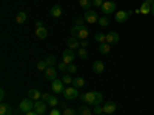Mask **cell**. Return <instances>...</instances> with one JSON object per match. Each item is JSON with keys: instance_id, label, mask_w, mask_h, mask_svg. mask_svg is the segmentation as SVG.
<instances>
[{"instance_id": "1", "label": "cell", "mask_w": 154, "mask_h": 115, "mask_svg": "<svg viewBox=\"0 0 154 115\" xmlns=\"http://www.w3.org/2000/svg\"><path fill=\"white\" fill-rule=\"evenodd\" d=\"M88 28L86 26H72L71 28V35L79 38V40H86L88 38Z\"/></svg>"}, {"instance_id": "2", "label": "cell", "mask_w": 154, "mask_h": 115, "mask_svg": "<svg viewBox=\"0 0 154 115\" xmlns=\"http://www.w3.org/2000/svg\"><path fill=\"white\" fill-rule=\"evenodd\" d=\"M34 103L35 101L34 100H31L29 97L28 98H23L22 101H20V112H23V114H26V112H29V111H34Z\"/></svg>"}, {"instance_id": "3", "label": "cell", "mask_w": 154, "mask_h": 115, "mask_svg": "<svg viewBox=\"0 0 154 115\" xmlns=\"http://www.w3.org/2000/svg\"><path fill=\"white\" fill-rule=\"evenodd\" d=\"M63 95H65L66 100H75V98L80 97V94H79V91H77L75 86H68V87H65Z\"/></svg>"}, {"instance_id": "4", "label": "cell", "mask_w": 154, "mask_h": 115, "mask_svg": "<svg viewBox=\"0 0 154 115\" xmlns=\"http://www.w3.org/2000/svg\"><path fill=\"white\" fill-rule=\"evenodd\" d=\"M85 105H88V106H91V108H94L96 106V94L94 92H86V94H82L80 97H79Z\"/></svg>"}, {"instance_id": "5", "label": "cell", "mask_w": 154, "mask_h": 115, "mask_svg": "<svg viewBox=\"0 0 154 115\" xmlns=\"http://www.w3.org/2000/svg\"><path fill=\"white\" fill-rule=\"evenodd\" d=\"M83 19H85V22L89 23V25H93V23L99 22V16H97V12H96L94 9H88V11H85Z\"/></svg>"}, {"instance_id": "6", "label": "cell", "mask_w": 154, "mask_h": 115, "mask_svg": "<svg viewBox=\"0 0 154 115\" xmlns=\"http://www.w3.org/2000/svg\"><path fill=\"white\" fill-rule=\"evenodd\" d=\"M116 3L114 2H111V0H108V2H105L103 5H102V12H103V16H109V14H112V12H116Z\"/></svg>"}, {"instance_id": "7", "label": "cell", "mask_w": 154, "mask_h": 115, "mask_svg": "<svg viewBox=\"0 0 154 115\" xmlns=\"http://www.w3.org/2000/svg\"><path fill=\"white\" fill-rule=\"evenodd\" d=\"M51 89H53L54 94H63V91H65V83H63L62 80H54L53 83H51Z\"/></svg>"}, {"instance_id": "8", "label": "cell", "mask_w": 154, "mask_h": 115, "mask_svg": "<svg viewBox=\"0 0 154 115\" xmlns=\"http://www.w3.org/2000/svg\"><path fill=\"white\" fill-rule=\"evenodd\" d=\"M133 14V11H117L116 12V22H119V23H125L128 20V17H130Z\"/></svg>"}, {"instance_id": "9", "label": "cell", "mask_w": 154, "mask_h": 115, "mask_svg": "<svg viewBox=\"0 0 154 115\" xmlns=\"http://www.w3.org/2000/svg\"><path fill=\"white\" fill-rule=\"evenodd\" d=\"M62 61H65L66 65H69V63H74V51L72 49H65L62 54Z\"/></svg>"}, {"instance_id": "10", "label": "cell", "mask_w": 154, "mask_h": 115, "mask_svg": "<svg viewBox=\"0 0 154 115\" xmlns=\"http://www.w3.org/2000/svg\"><path fill=\"white\" fill-rule=\"evenodd\" d=\"M119 42H120V35H119V32L111 31V32L106 34V43H109V45H117Z\"/></svg>"}, {"instance_id": "11", "label": "cell", "mask_w": 154, "mask_h": 115, "mask_svg": "<svg viewBox=\"0 0 154 115\" xmlns=\"http://www.w3.org/2000/svg\"><path fill=\"white\" fill-rule=\"evenodd\" d=\"M45 78L49 80V81H54L57 78V69L54 66H48L46 71H45Z\"/></svg>"}, {"instance_id": "12", "label": "cell", "mask_w": 154, "mask_h": 115, "mask_svg": "<svg viewBox=\"0 0 154 115\" xmlns=\"http://www.w3.org/2000/svg\"><path fill=\"white\" fill-rule=\"evenodd\" d=\"M46 101H43V100H37L35 103H34V111L37 112V114H40V115H43L45 112H46Z\"/></svg>"}, {"instance_id": "13", "label": "cell", "mask_w": 154, "mask_h": 115, "mask_svg": "<svg viewBox=\"0 0 154 115\" xmlns=\"http://www.w3.org/2000/svg\"><path fill=\"white\" fill-rule=\"evenodd\" d=\"M116 109H117V105L114 103V101H106L105 106H103V114H114Z\"/></svg>"}, {"instance_id": "14", "label": "cell", "mask_w": 154, "mask_h": 115, "mask_svg": "<svg viewBox=\"0 0 154 115\" xmlns=\"http://www.w3.org/2000/svg\"><path fill=\"white\" fill-rule=\"evenodd\" d=\"M66 45H68V48H69V49H79V48H80V40L71 35V37L68 38Z\"/></svg>"}, {"instance_id": "15", "label": "cell", "mask_w": 154, "mask_h": 115, "mask_svg": "<svg viewBox=\"0 0 154 115\" xmlns=\"http://www.w3.org/2000/svg\"><path fill=\"white\" fill-rule=\"evenodd\" d=\"M93 71H94L96 74H103V71H105V65H103V61H100V60L94 61V63H93Z\"/></svg>"}, {"instance_id": "16", "label": "cell", "mask_w": 154, "mask_h": 115, "mask_svg": "<svg viewBox=\"0 0 154 115\" xmlns=\"http://www.w3.org/2000/svg\"><path fill=\"white\" fill-rule=\"evenodd\" d=\"M28 97L31 98V100H34V101H37V100H42V94H40V91L38 89H29L28 91Z\"/></svg>"}, {"instance_id": "17", "label": "cell", "mask_w": 154, "mask_h": 115, "mask_svg": "<svg viewBox=\"0 0 154 115\" xmlns=\"http://www.w3.org/2000/svg\"><path fill=\"white\" fill-rule=\"evenodd\" d=\"M0 115H12V108L6 103L0 105Z\"/></svg>"}, {"instance_id": "18", "label": "cell", "mask_w": 154, "mask_h": 115, "mask_svg": "<svg viewBox=\"0 0 154 115\" xmlns=\"http://www.w3.org/2000/svg\"><path fill=\"white\" fill-rule=\"evenodd\" d=\"M49 14L53 16V17H56V19H59V17L62 16V8H60L59 5H54L53 8L49 9Z\"/></svg>"}, {"instance_id": "19", "label": "cell", "mask_w": 154, "mask_h": 115, "mask_svg": "<svg viewBox=\"0 0 154 115\" xmlns=\"http://www.w3.org/2000/svg\"><path fill=\"white\" fill-rule=\"evenodd\" d=\"M26 19H28V14L25 11H20L19 14L16 16V22L19 23V25H23L25 22H26Z\"/></svg>"}, {"instance_id": "20", "label": "cell", "mask_w": 154, "mask_h": 115, "mask_svg": "<svg viewBox=\"0 0 154 115\" xmlns=\"http://www.w3.org/2000/svg\"><path fill=\"white\" fill-rule=\"evenodd\" d=\"M99 51H100V54H103V55H106V54H109V51H111V46H109V43H100L99 45Z\"/></svg>"}, {"instance_id": "21", "label": "cell", "mask_w": 154, "mask_h": 115, "mask_svg": "<svg viewBox=\"0 0 154 115\" xmlns=\"http://www.w3.org/2000/svg\"><path fill=\"white\" fill-rule=\"evenodd\" d=\"M35 35L43 40V38L48 37V29H46V28H37V29H35Z\"/></svg>"}, {"instance_id": "22", "label": "cell", "mask_w": 154, "mask_h": 115, "mask_svg": "<svg viewBox=\"0 0 154 115\" xmlns=\"http://www.w3.org/2000/svg\"><path fill=\"white\" fill-rule=\"evenodd\" d=\"M140 14H143V16H146V14H151V5H148V3H142V6H140Z\"/></svg>"}, {"instance_id": "23", "label": "cell", "mask_w": 154, "mask_h": 115, "mask_svg": "<svg viewBox=\"0 0 154 115\" xmlns=\"http://www.w3.org/2000/svg\"><path fill=\"white\" fill-rule=\"evenodd\" d=\"M72 86H75L77 89H79V87H83V86H85V78H83V77H77V78H74Z\"/></svg>"}, {"instance_id": "24", "label": "cell", "mask_w": 154, "mask_h": 115, "mask_svg": "<svg viewBox=\"0 0 154 115\" xmlns=\"http://www.w3.org/2000/svg\"><path fill=\"white\" fill-rule=\"evenodd\" d=\"M94 40L100 45V43H105L106 42V34H103V32H97L96 34V37H94Z\"/></svg>"}, {"instance_id": "25", "label": "cell", "mask_w": 154, "mask_h": 115, "mask_svg": "<svg viewBox=\"0 0 154 115\" xmlns=\"http://www.w3.org/2000/svg\"><path fill=\"white\" fill-rule=\"evenodd\" d=\"M77 114H79V115H93V111L89 108H86V106H82V108H79Z\"/></svg>"}, {"instance_id": "26", "label": "cell", "mask_w": 154, "mask_h": 115, "mask_svg": "<svg viewBox=\"0 0 154 115\" xmlns=\"http://www.w3.org/2000/svg\"><path fill=\"white\" fill-rule=\"evenodd\" d=\"M62 81L65 83V84H69V86H72V81H74V78L71 77V74H65L62 77Z\"/></svg>"}, {"instance_id": "27", "label": "cell", "mask_w": 154, "mask_h": 115, "mask_svg": "<svg viewBox=\"0 0 154 115\" xmlns=\"http://www.w3.org/2000/svg\"><path fill=\"white\" fill-rule=\"evenodd\" d=\"M79 5L83 8V9H89V8H91V5H93V2H91V0H79Z\"/></svg>"}, {"instance_id": "28", "label": "cell", "mask_w": 154, "mask_h": 115, "mask_svg": "<svg viewBox=\"0 0 154 115\" xmlns=\"http://www.w3.org/2000/svg\"><path fill=\"white\" fill-rule=\"evenodd\" d=\"M46 103H48V106H49V108H56V106L59 105V100H57L56 97H53V95H51V97L48 98V101H46Z\"/></svg>"}, {"instance_id": "29", "label": "cell", "mask_w": 154, "mask_h": 115, "mask_svg": "<svg viewBox=\"0 0 154 115\" xmlns=\"http://www.w3.org/2000/svg\"><path fill=\"white\" fill-rule=\"evenodd\" d=\"M45 61H46V65H48V66H54L56 63H57V58H56L54 55H48V57L45 58Z\"/></svg>"}, {"instance_id": "30", "label": "cell", "mask_w": 154, "mask_h": 115, "mask_svg": "<svg viewBox=\"0 0 154 115\" xmlns=\"http://www.w3.org/2000/svg\"><path fill=\"white\" fill-rule=\"evenodd\" d=\"M46 68H48V65H46V61H45V60H42V61H38V63H37V69H38V71H43V72H45Z\"/></svg>"}, {"instance_id": "31", "label": "cell", "mask_w": 154, "mask_h": 115, "mask_svg": "<svg viewBox=\"0 0 154 115\" xmlns=\"http://www.w3.org/2000/svg\"><path fill=\"white\" fill-rule=\"evenodd\" d=\"M62 115H79L74 109H71V108H65L63 109V112H62Z\"/></svg>"}, {"instance_id": "32", "label": "cell", "mask_w": 154, "mask_h": 115, "mask_svg": "<svg viewBox=\"0 0 154 115\" xmlns=\"http://www.w3.org/2000/svg\"><path fill=\"white\" fill-rule=\"evenodd\" d=\"M99 25H100L102 28H106L108 25H109V22H108L106 17H100V19H99Z\"/></svg>"}, {"instance_id": "33", "label": "cell", "mask_w": 154, "mask_h": 115, "mask_svg": "<svg viewBox=\"0 0 154 115\" xmlns=\"http://www.w3.org/2000/svg\"><path fill=\"white\" fill-rule=\"evenodd\" d=\"M79 55H80L82 60L88 58V52H86V49H85V48H79Z\"/></svg>"}, {"instance_id": "34", "label": "cell", "mask_w": 154, "mask_h": 115, "mask_svg": "<svg viewBox=\"0 0 154 115\" xmlns=\"http://www.w3.org/2000/svg\"><path fill=\"white\" fill-rule=\"evenodd\" d=\"M66 72H69V74H75V72H77V66L74 65V63H69V65H68V69H66Z\"/></svg>"}, {"instance_id": "35", "label": "cell", "mask_w": 154, "mask_h": 115, "mask_svg": "<svg viewBox=\"0 0 154 115\" xmlns=\"http://www.w3.org/2000/svg\"><path fill=\"white\" fill-rule=\"evenodd\" d=\"M91 2H93V5L96 8H102V5L105 3V0H91Z\"/></svg>"}, {"instance_id": "36", "label": "cell", "mask_w": 154, "mask_h": 115, "mask_svg": "<svg viewBox=\"0 0 154 115\" xmlns=\"http://www.w3.org/2000/svg\"><path fill=\"white\" fill-rule=\"evenodd\" d=\"M94 114L96 115H102V114H103V108H100L99 105H96L94 106Z\"/></svg>"}, {"instance_id": "37", "label": "cell", "mask_w": 154, "mask_h": 115, "mask_svg": "<svg viewBox=\"0 0 154 115\" xmlns=\"http://www.w3.org/2000/svg\"><path fill=\"white\" fill-rule=\"evenodd\" d=\"M66 69H68V65L65 61H60L59 63V71H66Z\"/></svg>"}, {"instance_id": "38", "label": "cell", "mask_w": 154, "mask_h": 115, "mask_svg": "<svg viewBox=\"0 0 154 115\" xmlns=\"http://www.w3.org/2000/svg\"><path fill=\"white\" fill-rule=\"evenodd\" d=\"M85 23L86 22H83V19H77L75 20V26H85Z\"/></svg>"}, {"instance_id": "39", "label": "cell", "mask_w": 154, "mask_h": 115, "mask_svg": "<svg viewBox=\"0 0 154 115\" xmlns=\"http://www.w3.org/2000/svg\"><path fill=\"white\" fill-rule=\"evenodd\" d=\"M49 115H62V112H60L59 109L54 108V109H51V111H49Z\"/></svg>"}, {"instance_id": "40", "label": "cell", "mask_w": 154, "mask_h": 115, "mask_svg": "<svg viewBox=\"0 0 154 115\" xmlns=\"http://www.w3.org/2000/svg\"><path fill=\"white\" fill-rule=\"evenodd\" d=\"M37 28H45V25H43V22H42V20L35 22V29H37Z\"/></svg>"}, {"instance_id": "41", "label": "cell", "mask_w": 154, "mask_h": 115, "mask_svg": "<svg viewBox=\"0 0 154 115\" xmlns=\"http://www.w3.org/2000/svg\"><path fill=\"white\" fill-rule=\"evenodd\" d=\"M88 46V40H80V48H86Z\"/></svg>"}, {"instance_id": "42", "label": "cell", "mask_w": 154, "mask_h": 115, "mask_svg": "<svg viewBox=\"0 0 154 115\" xmlns=\"http://www.w3.org/2000/svg\"><path fill=\"white\" fill-rule=\"evenodd\" d=\"M49 97H51V95H49V94H46V92H45V94H42V100H43V101H48V98H49Z\"/></svg>"}, {"instance_id": "43", "label": "cell", "mask_w": 154, "mask_h": 115, "mask_svg": "<svg viewBox=\"0 0 154 115\" xmlns=\"http://www.w3.org/2000/svg\"><path fill=\"white\" fill-rule=\"evenodd\" d=\"M25 115H40V114H37L35 111H29V112H26Z\"/></svg>"}, {"instance_id": "44", "label": "cell", "mask_w": 154, "mask_h": 115, "mask_svg": "<svg viewBox=\"0 0 154 115\" xmlns=\"http://www.w3.org/2000/svg\"><path fill=\"white\" fill-rule=\"evenodd\" d=\"M0 98H2V100L5 98V91H3V89H2V91H0Z\"/></svg>"}, {"instance_id": "45", "label": "cell", "mask_w": 154, "mask_h": 115, "mask_svg": "<svg viewBox=\"0 0 154 115\" xmlns=\"http://www.w3.org/2000/svg\"><path fill=\"white\" fill-rule=\"evenodd\" d=\"M145 3H148V5H152V3H154V0H145Z\"/></svg>"}, {"instance_id": "46", "label": "cell", "mask_w": 154, "mask_h": 115, "mask_svg": "<svg viewBox=\"0 0 154 115\" xmlns=\"http://www.w3.org/2000/svg\"><path fill=\"white\" fill-rule=\"evenodd\" d=\"M151 14H152V16H154V3H152V5H151Z\"/></svg>"}, {"instance_id": "47", "label": "cell", "mask_w": 154, "mask_h": 115, "mask_svg": "<svg viewBox=\"0 0 154 115\" xmlns=\"http://www.w3.org/2000/svg\"><path fill=\"white\" fill-rule=\"evenodd\" d=\"M102 115H108V114H102Z\"/></svg>"}, {"instance_id": "48", "label": "cell", "mask_w": 154, "mask_h": 115, "mask_svg": "<svg viewBox=\"0 0 154 115\" xmlns=\"http://www.w3.org/2000/svg\"><path fill=\"white\" fill-rule=\"evenodd\" d=\"M43 115H45V114H43Z\"/></svg>"}]
</instances>
